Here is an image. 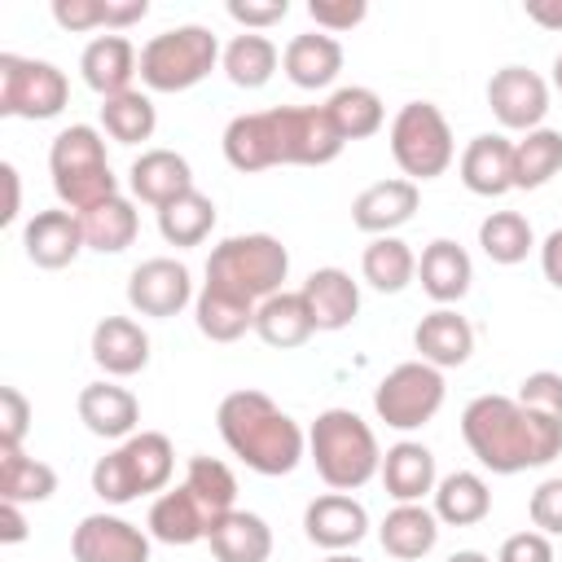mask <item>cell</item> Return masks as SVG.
<instances>
[{"label": "cell", "mask_w": 562, "mask_h": 562, "mask_svg": "<svg viewBox=\"0 0 562 562\" xmlns=\"http://www.w3.org/2000/svg\"><path fill=\"white\" fill-rule=\"evenodd\" d=\"M342 136L325 105H277L259 114H237L224 127V158L237 171L263 167H325L342 154Z\"/></svg>", "instance_id": "obj_1"}, {"label": "cell", "mask_w": 562, "mask_h": 562, "mask_svg": "<svg viewBox=\"0 0 562 562\" xmlns=\"http://www.w3.org/2000/svg\"><path fill=\"white\" fill-rule=\"evenodd\" d=\"M461 439L492 474L549 465L562 452V422L536 413L518 395H479L461 413Z\"/></svg>", "instance_id": "obj_2"}, {"label": "cell", "mask_w": 562, "mask_h": 562, "mask_svg": "<svg viewBox=\"0 0 562 562\" xmlns=\"http://www.w3.org/2000/svg\"><path fill=\"white\" fill-rule=\"evenodd\" d=\"M215 426L220 439L228 443V452L250 465L255 474H290L303 461L307 435L299 430V422L290 413H281L263 391H228L215 408Z\"/></svg>", "instance_id": "obj_3"}, {"label": "cell", "mask_w": 562, "mask_h": 562, "mask_svg": "<svg viewBox=\"0 0 562 562\" xmlns=\"http://www.w3.org/2000/svg\"><path fill=\"white\" fill-rule=\"evenodd\" d=\"M307 452L316 461V474L334 492H356L382 470V448L369 422L351 408H325L307 430Z\"/></svg>", "instance_id": "obj_4"}, {"label": "cell", "mask_w": 562, "mask_h": 562, "mask_svg": "<svg viewBox=\"0 0 562 562\" xmlns=\"http://www.w3.org/2000/svg\"><path fill=\"white\" fill-rule=\"evenodd\" d=\"M48 171H53V189H57L61 206L75 215H83V211H92L119 193V180H114L110 158H105V140L88 123H70L53 136Z\"/></svg>", "instance_id": "obj_5"}, {"label": "cell", "mask_w": 562, "mask_h": 562, "mask_svg": "<svg viewBox=\"0 0 562 562\" xmlns=\"http://www.w3.org/2000/svg\"><path fill=\"white\" fill-rule=\"evenodd\" d=\"M290 272V250L272 233H241L224 237L206 259V285L237 294L246 303H263L281 294V281Z\"/></svg>", "instance_id": "obj_6"}, {"label": "cell", "mask_w": 562, "mask_h": 562, "mask_svg": "<svg viewBox=\"0 0 562 562\" xmlns=\"http://www.w3.org/2000/svg\"><path fill=\"white\" fill-rule=\"evenodd\" d=\"M171 470H176L171 439L162 430H140L92 465V492L105 505H127L145 492H162L171 483Z\"/></svg>", "instance_id": "obj_7"}, {"label": "cell", "mask_w": 562, "mask_h": 562, "mask_svg": "<svg viewBox=\"0 0 562 562\" xmlns=\"http://www.w3.org/2000/svg\"><path fill=\"white\" fill-rule=\"evenodd\" d=\"M220 57H224L220 40L206 26H198V22L171 26L140 48V83L154 92H184V88L202 83Z\"/></svg>", "instance_id": "obj_8"}, {"label": "cell", "mask_w": 562, "mask_h": 562, "mask_svg": "<svg viewBox=\"0 0 562 562\" xmlns=\"http://www.w3.org/2000/svg\"><path fill=\"white\" fill-rule=\"evenodd\" d=\"M452 127L435 101H408L391 119V158L404 171V180H435L452 167Z\"/></svg>", "instance_id": "obj_9"}, {"label": "cell", "mask_w": 562, "mask_h": 562, "mask_svg": "<svg viewBox=\"0 0 562 562\" xmlns=\"http://www.w3.org/2000/svg\"><path fill=\"white\" fill-rule=\"evenodd\" d=\"M70 101V83L53 61L0 53V114L4 119H57Z\"/></svg>", "instance_id": "obj_10"}, {"label": "cell", "mask_w": 562, "mask_h": 562, "mask_svg": "<svg viewBox=\"0 0 562 562\" xmlns=\"http://www.w3.org/2000/svg\"><path fill=\"white\" fill-rule=\"evenodd\" d=\"M443 408V373L426 360H404L395 364L378 391H373V413L391 430H417Z\"/></svg>", "instance_id": "obj_11"}, {"label": "cell", "mask_w": 562, "mask_h": 562, "mask_svg": "<svg viewBox=\"0 0 562 562\" xmlns=\"http://www.w3.org/2000/svg\"><path fill=\"white\" fill-rule=\"evenodd\" d=\"M75 562H149V536L119 514H88L70 531Z\"/></svg>", "instance_id": "obj_12"}, {"label": "cell", "mask_w": 562, "mask_h": 562, "mask_svg": "<svg viewBox=\"0 0 562 562\" xmlns=\"http://www.w3.org/2000/svg\"><path fill=\"white\" fill-rule=\"evenodd\" d=\"M487 105L501 119V127L536 132L540 119L549 114V83L527 66H501L487 79Z\"/></svg>", "instance_id": "obj_13"}, {"label": "cell", "mask_w": 562, "mask_h": 562, "mask_svg": "<svg viewBox=\"0 0 562 562\" xmlns=\"http://www.w3.org/2000/svg\"><path fill=\"white\" fill-rule=\"evenodd\" d=\"M189 299H193V281H189V268H184L180 259L158 255V259L136 263L132 277H127V303H132V312H140V316L167 321V316H176Z\"/></svg>", "instance_id": "obj_14"}, {"label": "cell", "mask_w": 562, "mask_h": 562, "mask_svg": "<svg viewBox=\"0 0 562 562\" xmlns=\"http://www.w3.org/2000/svg\"><path fill=\"white\" fill-rule=\"evenodd\" d=\"M22 246H26V259L44 272H57L66 263H75V255L88 246L83 241V220L66 206H53V211H35L22 228Z\"/></svg>", "instance_id": "obj_15"}, {"label": "cell", "mask_w": 562, "mask_h": 562, "mask_svg": "<svg viewBox=\"0 0 562 562\" xmlns=\"http://www.w3.org/2000/svg\"><path fill=\"white\" fill-rule=\"evenodd\" d=\"M303 531H307L312 544H321V549H329V553H347V549H356V544L364 540L369 514H364V505H360L356 496L329 492V496H316V501L307 505Z\"/></svg>", "instance_id": "obj_16"}, {"label": "cell", "mask_w": 562, "mask_h": 562, "mask_svg": "<svg viewBox=\"0 0 562 562\" xmlns=\"http://www.w3.org/2000/svg\"><path fill=\"white\" fill-rule=\"evenodd\" d=\"M417 202H422V189L413 180H378V184H369V189L356 193L351 224L360 233L391 237L400 224H408L417 215Z\"/></svg>", "instance_id": "obj_17"}, {"label": "cell", "mask_w": 562, "mask_h": 562, "mask_svg": "<svg viewBox=\"0 0 562 562\" xmlns=\"http://www.w3.org/2000/svg\"><path fill=\"white\" fill-rule=\"evenodd\" d=\"M457 171H461V184L479 198H501L514 189V140L496 136V132H483L474 136L461 158H457Z\"/></svg>", "instance_id": "obj_18"}, {"label": "cell", "mask_w": 562, "mask_h": 562, "mask_svg": "<svg viewBox=\"0 0 562 562\" xmlns=\"http://www.w3.org/2000/svg\"><path fill=\"white\" fill-rule=\"evenodd\" d=\"M79 70H83V83L105 101L132 88V75H140V53L132 48L127 35H97L79 53Z\"/></svg>", "instance_id": "obj_19"}, {"label": "cell", "mask_w": 562, "mask_h": 562, "mask_svg": "<svg viewBox=\"0 0 562 562\" xmlns=\"http://www.w3.org/2000/svg\"><path fill=\"white\" fill-rule=\"evenodd\" d=\"M127 184H132V193H136L140 202H149L154 211H162L167 202H176V198H184V193L193 189V167H189V158L176 154V149H145V154L132 162Z\"/></svg>", "instance_id": "obj_20"}, {"label": "cell", "mask_w": 562, "mask_h": 562, "mask_svg": "<svg viewBox=\"0 0 562 562\" xmlns=\"http://www.w3.org/2000/svg\"><path fill=\"white\" fill-rule=\"evenodd\" d=\"M413 347L422 351L426 364H435V369H457V364H465L470 351H474V329H470V321H465L461 312L435 307V312H426V316L417 321Z\"/></svg>", "instance_id": "obj_21"}, {"label": "cell", "mask_w": 562, "mask_h": 562, "mask_svg": "<svg viewBox=\"0 0 562 562\" xmlns=\"http://www.w3.org/2000/svg\"><path fill=\"white\" fill-rule=\"evenodd\" d=\"M382 487L386 496H395L400 505H422L426 492H435V452L417 439H400L382 452Z\"/></svg>", "instance_id": "obj_22"}, {"label": "cell", "mask_w": 562, "mask_h": 562, "mask_svg": "<svg viewBox=\"0 0 562 562\" xmlns=\"http://www.w3.org/2000/svg\"><path fill=\"white\" fill-rule=\"evenodd\" d=\"M92 360L110 378H132L149 364V334L132 316H105L92 329Z\"/></svg>", "instance_id": "obj_23"}, {"label": "cell", "mask_w": 562, "mask_h": 562, "mask_svg": "<svg viewBox=\"0 0 562 562\" xmlns=\"http://www.w3.org/2000/svg\"><path fill=\"white\" fill-rule=\"evenodd\" d=\"M79 422L101 439H132L140 422V404L127 386L114 382H88L79 391Z\"/></svg>", "instance_id": "obj_24"}, {"label": "cell", "mask_w": 562, "mask_h": 562, "mask_svg": "<svg viewBox=\"0 0 562 562\" xmlns=\"http://www.w3.org/2000/svg\"><path fill=\"white\" fill-rule=\"evenodd\" d=\"M206 544L215 562H268L272 558V527L250 509H228L211 522Z\"/></svg>", "instance_id": "obj_25"}, {"label": "cell", "mask_w": 562, "mask_h": 562, "mask_svg": "<svg viewBox=\"0 0 562 562\" xmlns=\"http://www.w3.org/2000/svg\"><path fill=\"white\" fill-rule=\"evenodd\" d=\"M417 277H422V290H426L439 307H448V303L465 299V290H470V281H474V263H470L465 246H457L452 237H435V241L422 250V259H417Z\"/></svg>", "instance_id": "obj_26"}, {"label": "cell", "mask_w": 562, "mask_h": 562, "mask_svg": "<svg viewBox=\"0 0 562 562\" xmlns=\"http://www.w3.org/2000/svg\"><path fill=\"white\" fill-rule=\"evenodd\" d=\"M303 299L312 307V321L316 329L334 334V329H347L360 312V285L351 281V272L342 268H316L307 281H303Z\"/></svg>", "instance_id": "obj_27"}, {"label": "cell", "mask_w": 562, "mask_h": 562, "mask_svg": "<svg viewBox=\"0 0 562 562\" xmlns=\"http://www.w3.org/2000/svg\"><path fill=\"white\" fill-rule=\"evenodd\" d=\"M281 66L294 88H329L342 70V44L325 31H303L285 44Z\"/></svg>", "instance_id": "obj_28"}, {"label": "cell", "mask_w": 562, "mask_h": 562, "mask_svg": "<svg viewBox=\"0 0 562 562\" xmlns=\"http://www.w3.org/2000/svg\"><path fill=\"white\" fill-rule=\"evenodd\" d=\"M255 334L277 347V351H290V347H303L312 334H316V321H312V307L303 299V290H281L272 299H263L255 307Z\"/></svg>", "instance_id": "obj_29"}, {"label": "cell", "mask_w": 562, "mask_h": 562, "mask_svg": "<svg viewBox=\"0 0 562 562\" xmlns=\"http://www.w3.org/2000/svg\"><path fill=\"white\" fill-rule=\"evenodd\" d=\"M435 518L448 527H474L492 514V492L483 483V474L474 470H452L435 483Z\"/></svg>", "instance_id": "obj_30"}, {"label": "cell", "mask_w": 562, "mask_h": 562, "mask_svg": "<svg viewBox=\"0 0 562 562\" xmlns=\"http://www.w3.org/2000/svg\"><path fill=\"white\" fill-rule=\"evenodd\" d=\"M206 531H211V518L184 483L162 492L149 505V536L162 540V544H193V540H206Z\"/></svg>", "instance_id": "obj_31"}, {"label": "cell", "mask_w": 562, "mask_h": 562, "mask_svg": "<svg viewBox=\"0 0 562 562\" xmlns=\"http://www.w3.org/2000/svg\"><path fill=\"white\" fill-rule=\"evenodd\" d=\"M378 540H382V549H386L391 558L417 562V558H426V553L435 549V540H439V518H435V509H426V505H395V509L382 518Z\"/></svg>", "instance_id": "obj_32"}, {"label": "cell", "mask_w": 562, "mask_h": 562, "mask_svg": "<svg viewBox=\"0 0 562 562\" xmlns=\"http://www.w3.org/2000/svg\"><path fill=\"white\" fill-rule=\"evenodd\" d=\"M79 220H83V241H88L92 250H101V255L127 250V246L136 241V233H140V215H136V206H132L123 193L105 198L101 206L83 211Z\"/></svg>", "instance_id": "obj_33"}, {"label": "cell", "mask_w": 562, "mask_h": 562, "mask_svg": "<svg viewBox=\"0 0 562 562\" xmlns=\"http://www.w3.org/2000/svg\"><path fill=\"white\" fill-rule=\"evenodd\" d=\"M193 316L211 342H237L246 329H255V303L224 294L215 285H202V294L193 299Z\"/></svg>", "instance_id": "obj_34"}, {"label": "cell", "mask_w": 562, "mask_h": 562, "mask_svg": "<svg viewBox=\"0 0 562 562\" xmlns=\"http://www.w3.org/2000/svg\"><path fill=\"white\" fill-rule=\"evenodd\" d=\"M53 492H57V470L48 461L26 457L22 448H0V501L31 505V501H48Z\"/></svg>", "instance_id": "obj_35"}, {"label": "cell", "mask_w": 562, "mask_h": 562, "mask_svg": "<svg viewBox=\"0 0 562 562\" xmlns=\"http://www.w3.org/2000/svg\"><path fill=\"white\" fill-rule=\"evenodd\" d=\"M149 13L145 0H53V22L61 31H97V26H110V31H123L132 22H140Z\"/></svg>", "instance_id": "obj_36"}, {"label": "cell", "mask_w": 562, "mask_h": 562, "mask_svg": "<svg viewBox=\"0 0 562 562\" xmlns=\"http://www.w3.org/2000/svg\"><path fill=\"white\" fill-rule=\"evenodd\" d=\"M220 61H224V75H228L237 88H263V83L277 75L281 53H277V44H272L268 35L241 31V35L228 40V48H224Z\"/></svg>", "instance_id": "obj_37"}, {"label": "cell", "mask_w": 562, "mask_h": 562, "mask_svg": "<svg viewBox=\"0 0 562 562\" xmlns=\"http://www.w3.org/2000/svg\"><path fill=\"white\" fill-rule=\"evenodd\" d=\"M360 272H364V281H369L373 290H382V294H400V290L417 277V259H413L408 241H400V237L391 233V237H373V241L364 246V255H360Z\"/></svg>", "instance_id": "obj_38"}, {"label": "cell", "mask_w": 562, "mask_h": 562, "mask_svg": "<svg viewBox=\"0 0 562 562\" xmlns=\"http://www.w3.org/2000/svg\"><path fill=\"white\" fill-rule=\"evenodd\" d=\"M562 171V132L536 127L514 140V189H540Z\"/></svg>", "instance_id": "obj_39"}, {"label": "cell", "mask_w": 562, "mask_h": 562, "mask_svg": "<svg viewBox=\"0 0 562 562\" xmlns=\"http://www.w3.org/2000/svg\"><path fill=\"white\" fill-rule=\"evenodd\" d=\"M325 114H329V123L338 127L342 140H364V136H373V132L382 127V119H386L382 97H378L373 88H360V83L338 88V92L325 101Z\"/></svg>", "instance_id": "obj_40"}, {"label": "cell", "mask_w": 562, "mask_h": 562, "mask_svg": "<svg viewBox=\"0 0 562 562\" xmlns=\"http://www.w3.org/2000/svg\"><path fill=\"white\" fill-rule=\"evenodd\" d=\"M211 228H215V202L198 189H189L184 198H176L158 211V233L167 246H180V250L198 246V241H206Z\"/></svg>", "instance_id": "obj_41"}, {"label": "cell", "mask_w": 562, "mask_h": 562, "mask_svg": "<svg viewBox=\"0 0 562 562\" xmlns=\"http://www.w3.org/2000/svg\"><path fill=\"white\" fill-rule=\"evenodd\" d=\"M101 127H105V136L119 140V145H140V140H149L154 127H158L154 101H149L145 92H136V88H127V92H119V97H105V101H101Z\"/></svg>", "instance_id": "obj_42"}, {"label": "cell", "mask_w": 562, "mask_h": 562, "mask_svg": "<svg viewBox=\"0 0 562 562\" xmlns=\"http://www.w3.org/2000/svg\"><path fill=\"white\" fill-rule=\"evenodd\" d=\"M479 246H483V255L492 259V263H522L527 259V250L536 246V233H531V224H527V215H518V211H492L483 224H479Z\"/></svg>", "instance_id": "obj_43"}, {"label": "cell", "mask_w": 562, "mask_h": 562, "mask_svg": "<svg viewBox=\"0 0 562 562\" xmlns=\"http://www.w3.org/2000/svg\"><path fill=\"white\" fill-rule=\"evenodd\" d=\"M184 487L193 492V501L206 509V518L215 522L220 514L237 509V479L224 461L215 457H189V470H184Z\"/></svg>", "instance_id": "obj_44"}, {"label": "cell", "mask_w": 562, "mask_h": 562, "mask_svg": "<svg viewBox=\"0 0 562 562\" xmlns=\"http://www.w3.org/2000/svg\"><path fill=\"white\" fill-rule=\"evenodd\" d=\"M527 514H531V527H536V531L562 536V474H558V479H544V483L531 492Z\"/></svg>", "instance_id": "obj_45"}, {"label": "cell", "mask_w": 562, "mask_h": 562, "mask_svg": "<svg viewBox=\"0 0 562 562\" xmlns=\"http://www.w3.org/2000/svg\"><path fill=\"white\" fill-rule=\"evenodd\" d=\"M31 426V404L18 386H0V448H22Z\"/></svg>", "instance_id": "obj_46"}, {"label": "cell", "mask_w": 562, "mask_h": 562, "mask_svg": "<svg viewBox=\"0 0 562 562\" xmlns=\"http://www.w3.org/2000/svg\"><path fill=\"white\" fill-rule=\"evenodd\" d=\"M364 13H369L364 0H312V4H307V18H312L325 35L351 31L356 22H364Z\"/></svg>", "instance_id": "obj_47"}, {"label": "cell", "mask_w": 562, "mask_h": 562, "mask_svg": "<svg viewBox=\"0 0 562 562\" xmlns=\"http://www.w3.org/2000/svg\"><path fill=\"white\" fill-rule=\"evenodd\" d=\"M285 13H290V0H263V4H255V0H228V18L241 22L246 31H268Z\"/></svg>", "instance_id": "obj_48"}, {"label": "cell", "mask_w": 562, "mask_h": 562, "mask_svg": "<svg viewBox=\"0 0 562 562\" xmlns=\"http://www.w3.org/2000/svg\"><path fill=\"white\" fill-rule=\"evenodd\" d=\"M496 562H553V544H549L544 531H518L501 544Z\"/></svg>", "instance_id": "obj_49"}, {"label": "cell", "mask_w": 562, "mask_h": 562, "mask_svg": "<svg viewBox=\"0 0 562 562\" xmlns=\"http://www.w3.org/2000/svg\"><path fill=\"white\" fill-rule=\"evenodd\" d=\"M540 268H544V281L562 290V228H553L540 246Z\"/></svg>", "instance_id": "obj_50"}, {"label": "cell", "mask_w": 562, "mask_h": 562, "mask_svg": "<svg viewBox=\"0 0 562 562\" xmlns=\"http://www.w3.org/2000/svg\"><path fill=\"white\" fill-rule=\"evenodd\" d=\"M18 540H26V518H22V505L0 501V544H18Z\"/></svg>", "instance_id": "obj_51"}, {"label": "cell", "mask_w": 562, "mask_h": 562, "mask_svg": "<svg viewBox=\"0 0 562 562\" xmlns=\"http://www.w3.org/2000/svg\"><path fill=\"white\" fill-rule=\"evenodd\" d=\"M527 18L549 31H562V0H527Z\"/></svg>", "instance_id": "obj_52"}, {"label": "cell", "mask_w": 562, "mask_h": 562, "mask_svg": "<svg viewBox=\"0 0 562 562\" xmlns=\"http://www.w3.org/2000/svg\"><path fill=\"white\" fill-rule=\"evenodd\" d=\"M0 176H4V184H9V202H4V211H0V224H13V220H18V167H13V162H0Z\"/></svg>", "instance_id": "obj_53"}, {"label": "cell", "mask_w": 562, "mask_h": 562, "mask_svg": "<svg viewBox=\"0 0 562 562\" xmlns=\"http://www.w3.org/2000/svg\"><path fill=\"white\" fill-rule=\"evenodd\" d=\"M448 562H492L487 553H479V549H461V553H452Z\"/></svg>", "instance_id": "obj_54"}, {"label": "cell", "mask_w": 562, "mask_h": 562, "mask_svg": "<svg viewBox=\"0 0 562 562\" xmlns=\"http://www.w3.org/2000/svg\"><path fill=\"white\" fill-rule=\"evenodd\" d=\"M553 88H558V92H562V53H558V57H553Z\"/></svg>", "instance_id": "obj_55"}, {"label": "cell", "mask_w": 562, "mask_h": 562, "mask_svg": "<svg viewBox=\"0 0 562 562\" xmlns=\"http://www.w3.org/2000/svg\"><path fill=\"white\" fill-rule=\"evenodd\" d=\"M325 562H364V558H356V553H329Z\"/></svg>", "instance_id": "obj_56"}]
</instances>
